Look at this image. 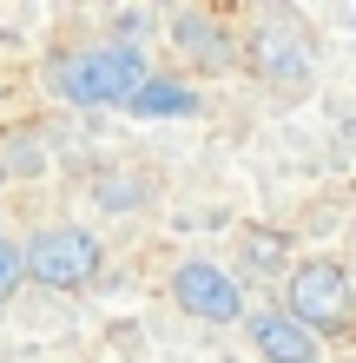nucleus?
Wrapping results in <instances>:
<instances>
[{"label":"nucleus","mask_w":356,"mask_h":363,"mask_svg":"<svg viewBox=\"0 0 356 363\" xmlns=\"http://www.w3.org/2000/svg\"><path fill=\"white\" fill-rule=\"evenodd\" d=\"M139 119H192L198 113V93L185 86V79H145L139 99H132Z\"/></svg>","instance_id":"0eeeda50"},{"label":"nucleus","mask_w":356,"mask_h":363,"mask_svg":"<svg viewBox=\"0 0 356 363\" xmlns=\"http://www.w3.org/2000/svg\"><path fill=\"white\" fill-rule=\"evenodd\" d=\"M251 344L264 363H317V330L297 324L290 311H258L251 317Z\"/></svg>","instance_id":"39448f33"},{"label":"nucleus","mask_w":356,"mask_h":363,"mask_svg":"<svg viewBox=\"0 0 356 363\" xmlns=\"http://www.w3.org/2000/svg\"><path fill=\"white\" fill-rule=\"evenodd\" d=\"M20 277H27V245H13L7 231H0V297H13Z\"/></svg>","instance_id":"1a4fd4ad"},{"label":"nucleus","mask_w":356,"mask_h":363,"mask_svg":"<svg viewBox=\"0 0 356 363\" xmlns=\"http://www.w3.org/2000/svg\"><path fill=\"white\" fill-rule=\"evenodd\" d=\"M290 317L310 330H343L350 317H356V291H350V271L337 258H310L290 271Z\"/></svg>","instance_id":"7ed1b4c3"},{"label":"nucleus","mask_w":356,"mask_h":363,"mask_svg":"<svg viewBox=\"0 0 356 363\" xmlns=\"http://www.w3.org/2000/svg\"><path fill=\"white\" fill-rule=\"evenodd\" d=\"M251 67L264 79H304L310 73V47H304L297 27H264V33H251Z\"/></svg>","instance_id":"423d86ee"},{"label":"nucleus","mask_w":356,"mask_h":363,"mask_svg":"<svg viewBox=\"0 0 356 363\" xmlns=\"http://www.w3.org/2000/svg\"><path fill=\"white\" fill-rule=\"evenodd\" d=\"M172 33H178L185 53L205 60V67H224V60H231V40H218V27L205 13H172Z\"/></svg>","instance_id":"6e6552de"},{"label":"nucleus","mask_w":356,"mask_h":363,"mask_svg":"<svg viewBox=\"0 0 356 363\" xmlns=\"http://www.w3.org/2000/svg\"><path fill=\"white\" fill-rule=\"evenodd\" d=\"M172 297H178V311L205 317V324H238V317H244L238 277L224 271V264H212V258H185L172 271Z\"/></svg>","instance_id":"20e7f679"},{"label":"nucleus","mask_w":356,"mask_h":363,"mask_svg":"<svg viewBox=\"0 0 356 363\" xmlns=\"http://www.w3.org/2000/svg\"><path fill=\"white\" fill-rule=\"evenodd\" d=\"M99 238L86 225H47L40 238H27V277H40L47 291H79L99 277Z\"/></svg>","instance_id":"f03ea898"},{"label":"nucleus","mask_w":356,"mask_h":363,"mask_svg":"<svg viewBox=\"0 0 356 363\" xmlns=\"http://www.w3.org/2000/svg\"><path fill=\"white\" fill-rule=\"evenodd\" d=\"M145 53L132 40H106V47H79V53H59L47 67V86L67 99V106H132L145 86Z\"/></svg>","instance_id":"f257e3e1"},{"label":"nucleus","mask_w":356,"mask_h":363,"mask_svg":"<svg viewBox=\"0 0 356 363\" xmlns=\"http://www.w3.org/2000/svg\"><path fill=\"white\" fill-rule=\"evenodd\" d=\"M99 199L119 211V205H139V191H132V185H119V179H106V185H99Z\"/></svg>","instance_id":"9d476101"}]
</instances>
